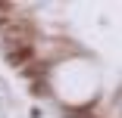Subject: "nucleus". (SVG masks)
Segmentation results:
<instances>
[{"instance_id":"f257e3e1","label":"nucleus","mask_w":122,"mask_h":118,"mask_svg":"<svg viewBox=\"0 0 122 118\" xmlns=\"http://www.w3.org/2000/svg\"><path fill=\"white\" fill-rule=\"evenodd\" d=\"M0 37H3V50L28 47V44H31V22H28V19H13L10 25L0 31Z\"/></svg>"},{"instance_id":"7ed1b4c3","label":"nucleus","mask_w":122,"mask_h":118,"mask_svg":"<svg viewBox=\"0 0 122 118\" xmlns=\"http://www.w3.org/2000/svg\"><path fill=\"white\" fill-rule=\"evenodd\" d=\"M31 90H35V96H47V84H41V81H35Z\"/></svg>"},{"instance_id":"f03ea898","label":"nucleus","mask_w":122,"mask_h":118,"mask_svg":"<svg viewBox=\"0 0 122 118\" xmlns=\"http://www.w3.org/2000/svg\"><path fill=\"white\" fill-rule=\"evenodd\" d=\"M3 56H6V62L13 65V68H28L31 65V56H35V47L28 44V47H13V50H3Z\"/></svg>"}]
</instances>
